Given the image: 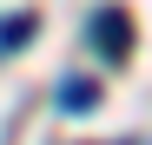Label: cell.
I'll return each mask as SVG.
<instances>
[{
	"label": "cell",
	"mask_w": 152,
	"mask_h": 145,
	"mask_svg": "<svg viewBox=\"0 0 152 145\" xmlns=\"http://www.w3.org/2000/svg\"><path fill=\"white\" fill-rule=\"evenodd\" d=\"M33 40V13H13L7 27H0V53H13V46H27Z\"/></svg>",
	"instance_id": "obj_3"
},
{
	"label": "cell",
	"mask_w": 152,
	"mask_h": 145,
	"mask_svg": "<svg viewBox=\"0 0 152 145\" xmlns=\"http://www.w3.org/2000/svg\"><path fill=\"white\" fill-rule=\"evenodd\" d=\"M93 40L106 46V53H126V46H132V27H126V13H119V7H106V13L93 20Z\"/></svg>",
	"instance_id": "obj_1"
},
{
	"label": "cell",
	"mask_w": 152,
	"mask_h": 145,
	"mask_svg": "<svg viewBox=\"0 0 152 145\" xmlns=\"http://www.w3.org/2000/svg\"><path fill=\"white\" fill-rule=\"evenodd\" d=\"M60 106H66V112L99 106V86H93V79H60Z\"/></svg>",
	"instance_id": "obj_2"
}]
</instances>
